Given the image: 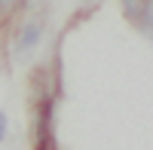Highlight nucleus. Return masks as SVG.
Instances as JSON below:
<instances>
[{"label": "nucleus", "mask_w": 153, "mask_h": 150, "mask_svg": "<svg viewBox=\"0 0 153 150\" xmlns=\"http://www.w3.org/2000/svg\"><path fill=\"white\" fill-rule=\"evenodd\" d=\"M40 34H43V22H40V19H31V22L22 28V34H19L16 58H28V55L34 52V46L40 43Z\"/></svg>", "instance_id": "nucleus-1"}, {"label": "nucleus", "mask_w": 153, "mask_h": 150, "mask_svg": "<svg viewBox=\"0 0 153 150\" xmlns=\"http://www.w3.org/2000/svg\"><path fill=\"white\" fill-rule=\"evenodd\" d=\"M49 126H52V104L49 101H43V110H40V123H37V147H55L52 144V132H49Z\"/></svg>", "instance_id": "nucleus-2"}, {"label": "nucleus", "mask_w": 153, "mask_h": 150, "mask_svg": "<svg viewBox=\"0 0 153 150\" xmlns=\"http://www.w3.org/2000/svg\"><path fill=\"white\" fill-rule=\"evenodd\" d=\"M123 9L129 19H144V9H147V0H123Z\"/></svg>", "instance_id": "nucleus-3"}, {"label": "nucleus", "mask_w": 153, "mask_h": 150, "mask_svg": "<svg viewBox=\"0 0 153 150\" xmlns=\"http://www.w3.org/2000/svg\"><path fill=\"white\" fill-rule=\"evenodd\" d=\"M147 28H150V34H153V0H147V9H144V19H141Z\"/></svg>", "instance_id": "nucleus-4"}, {"label": "nucleus", "mask_w": 153, "mask_h": 150, "mask_svg": "<svg viewBox=\"0 0 153 150\" xmlns=\"http://www.w3.org/2000/svg\"><path fill=\"white\" fill-rule=\"evenodd\" d=\"M19 3H22V0H0V12H12Z\"/></svg>", "instance_id": "nucleus-5"}, {"label": "nucleus", "mask_w": 153, "mask_h": 150, "mask_svg": "<svg viewBox=\"0 0 153 150\" xmlns=\"http://www.w3.org/2000/svg\"><path fill=\"white\" fill-rule=\"evenodd\" d=\"M3 138H6V114L0 110V141H3Z\"/></svg>", "instance_id": "nucleus-6"}]
</instances>
